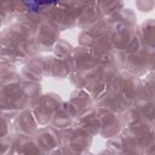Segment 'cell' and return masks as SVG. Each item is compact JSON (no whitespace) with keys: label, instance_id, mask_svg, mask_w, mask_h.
<instances>
[{"label":"cell","instance_id":"obj_1","mask_svg":"<svg viewBox=\"0 0 155 155\" xmlns=\"http://www.w3.org/2000/svg\"><path fill=\"white\" fill-rule=\"evenodd\" d=\"M19 1H22L29 10L36 11V10L41 8L42 6L54 4V2H57L58 0H19Z\"/></svg>","mask_w":155,"mask_h":155}]
</instances>
